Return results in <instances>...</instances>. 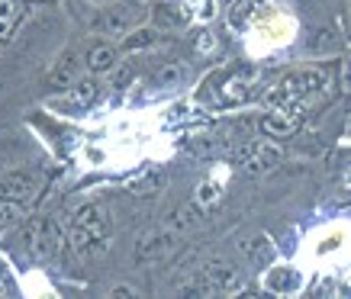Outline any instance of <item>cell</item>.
Instances as JSON below:
<instances>
[{"mask_svg":"<svg viewBox=\"0 0 351 299\" xmlns=\"http://www.w3.org/2000/svg\"><path fill=\"white\" fill-rule=\"evenodd\" d=\"M110 232H113V216L104 203H87L71 216L68 225V245L75 255H100L107 251Z\"/></svg>","mask_w":351,"mask_h":299,"instance_id":"6da1fadb","label":"cell"},{"mask_svg":"<svg viewBox=\"0 0 351 299\" xmlns=\"http://www.w3.org/2000/svg\"><path fill=\"white\" fill-rule=\"evenodd\" d=\"M329 87V75L322 68H303V71H290L277 81L271 90L265 94V103L267 107H277V109H290L293 103L306 100V96L319 94Z\"/></svg>","mask_w":351,"mask_h":299,"instance_id":"7a4b0ae2","label":"cell"},{"mask_svg":"<svg viewBox=\"0 0 351 299\" xmlns=\"http://www.w3.org/2000/svg\"><path fill=\"white\" fill-rule=\"evenodd\" d=\"M23 242L29 245V255L39 261H49L62 251V225L55 222L52 216H36L26 222V235Z\"/></svg>","mask_w":351,"mask_h":299,"instance_id":"3957f363","label":"cell"},{"mask_svg":"<svg viewBox=\"0 0 351 299\" xmlns=\"http://www.w3.org/2000/svg\"><path fill=\"white\" fill-rule=\"evenodd\" d=\"M142 13L138 7H129V3H119V7H110V10H100L90 20V29L100 32V36H126L132 26H138Z\"/></svg>","mask_w":351,"mask_h":299,"instance_id":"277c9868","label":"cell"},{"mask_svg":"<svg viewBox=\"0 0 351 299\" xmlns=\"http://www.w3.org/2000/svg\"><path fill=\"white\" fill-rule=\"evenodd\" d=\"M203 283L210 289V296H239V289L245 287V277L235 268L223 264V261H210L203 268Z\"/></svg>","mask_w":351,"mask_h":299,"instance_id":"5b68a950","label":"cell"},{"mask_svg":"<svg viewBox=\"0 0 351 299\" xmlns=\"http://www.w3.org/2000/svg\"><path fill=\"white\" fill-rule=\"evenodd\" d=\"M39 193V174L36 171H7L0 177V196L16 200V203H29Z\"/></svg>","mask_w":351,"mask_h":299,"instance_id":"8992f818","label":"cell"},{"mask_svg":"<svg viewBox=\"0 0 351 299\" xmlns=\"http://www.w3.org/2000/svg\"><path fill=\"white\" fill-rule=\"evenodd\" d=\"M300 129H303V116L300 113H290V109H274V113H267L261 119V132H265L267 139H293Z\"/></svg>","mask_w":351,"mask_h":299,"instance_id":"52a82bcc","label":"cell"},{"mask_svg":"<svg viewBox=\"0 0 351 299\" xmlns=\"http://www.w3.org/2000/svg\"><path fill=\"white\" fill-rule=\"evenodd\" d=\"M174 242H178V232H174V229H161V232H152V235H145L142 242H138L136 261H138V264L158 261L161 255H168L171 248H174Z\"/></svg>","mask_w":351,"mask_h":299,"instance_id":"ba28073f","label":"cell"},{"mask_svg":"<svg viewBox=\"0 0 351 299\" xmlns=\"http://www.w3.org/2000/svg\"><path fill=\"white\" fill-rule=\"evenodd\" d=\"M280 161H284V148H280V145H274V142H258L255 151L248 155V161H245L242 168L248 174H267V171H274Z\"/></svg>","mask_w":351,"mask_h":299,"instance_id":"9c48e42d","label":"cell"},{"mask_svg":"<svg viewBox=\"0 0 351 299\" xmlns=\"http://www.w3.org/2000/svg\"><path fill=\"white\" fill-rule=\"evenodd\" d=\"M239 255L252 264V268H267L271 261H274V245H271V238L267 235H248L239 242Z\"/></svg>","mask_w":351,"mask_h":299,"instance_id":"30bf717a","label":"cell"},{"mask_svg":"<svg viewBox=\"0 0 351 299\" xmlns=\"http://www.w3.org/2000/svg\"><path fill=\"white\" fill-rule=\"evenodd\" d=\"M75 77H77V52L68 49V52L52 64V71L45 77V87H49V90H68Z\"/></svg>","mask_w":351,"mask_h":299,"instance_id":"8fae6325","label":"cell"},{"mask_svg":"<svg viewBox=\"0 0 351 299\" xmlns=\"http://www.w3.org/2000/svg\"><path fill=\"white\" fill-rule=\"evenodd\" d=\"M206 219V213H203V206L197 203V200H191V203L178 206L174 213L168 216V225L174 229V232H191V229H197V225Z\"/></svg>","mask_w":351,"mask_h":299,"instance_id":"7c38bea8","label":"cell"},{"mask_svg":"<svg viewBox=\"0 0 351 299\" xmlns=\"http://www.w3.org/2000/svg\"><path fill=\"white\" fill-rule=\"evenodd\" d=\"M119 62V49L117 45H107V42H97L90 52H87V68H90V75H107L113 71Z\"/></svg>","mask_w":351,"mask_h":299,"instance_id":"4fadbf2b","label":"cell"},{"mask_svg":"<svg viewBox=\"0 0 351 299\" xmlns=\"http://www.w3.org/2000/svg\"><path fill=\"white\" fill-rule=\"evenodd\" d=\"M252 96V81H248V75H235L229 77V81H223V87H219V100H223L226 107H235V103H245Z\"/></svg>","mask_w":351,"mask_h":299,"instance_id":"5bb4252c","label":"cell"},{"mask_svg":"<svg viewBox=\"0 0 351 299\" xmlns=\"http://www.w3.org/2000/svg\"><path fill=\"white\" fill-rule=\"evenodd\" d=\"M152 23H155V29H178V26L187 23V16L174 3H155L152 7Z\"/></svg>","mask_w":351,"mask_h":299,"instance_id":"9a60e30c","label":"cell"},{"mask_svg":"<svg viewBox=\"0 0 351 299\" xmlns=\"http://www.w3.org/2000/svg\"><path fill=\"white\" fill-rule=\"evenodd\" d=\"M158 39V29L155 26H132L123 39V52H142V49H152Z\"/></svg>","mask_w":351,"mask_h":299,"instance_id":"2e32d148","label":"cell"},{"mask_svg":"<svg viewBox=\"0 0 351 299\" xmlns=\"http://www.w3.org/2000/svg\"><path fill=\"white\" fill-rule=\"evenodd\" d=\"M267 289L271 293H293V289H300V274L293 268L267 270Z\"/></svg>","mask_w":351,"mask_h":299,"instance_id":"e0dca14e","label":"cell"},{"mask_svg":"<svg viewBox=\"0 0 351 299\" xmlns=\"http://www.w3.org/2000/svg\"><path fill=\"white\" fill-rule=\"evenodd\" d=\"M184 77H187V64L184 62H165L158 71L152 75V84L155 87H178Z\"/></svg>","mask_w":351,"mask_h":299,"instance_id":"ac0fdd59","label":"cell"},{"mask_svg":"<svg viewBox=\"0 0 351 299\" xmlns=\"http://www.w3.org/2000/svg\"><path fill=\"white\" fill-rule=\"evenodd\" d=\"M71 96H75V103H81V107H87V103H94L97 96H100V81H97V75H87L81 77V81H71Z\"/></svg>","mask_w":351,"mask_h":299,"instance_id":"d6986e66","label":"cell"},{"mask_svg":"<svg viewBox=\"0 0 351 299\" xmlns=\"http://www.w3.org/2000/svg\"><path fill=\"white\" fill-rule=\"evenodd\" d=\"M23 16L20 0H0V39H7Z\"/></svg>","mask_w":351,"mask_h":299,"instance_id":"ffe728a7","label":"cell"},{"mask_svg":"<svg viewBox=\"0 0 351 299\" xmlns=\"http://www.w3.org/2000/svg\"><path fill=\"white\" fill-rule=\"evenodd\" d=\"M165 183H168V174H145L142 181H136L129 190L136 193V196H155L158 190H165Z\"/></svg>","mask_w":351,"mask_h":299,"instance_id":"44dd1931","label":"cell"},{"mask_svg":"<svg viewBox=\"0 0 351 299\" xmlns=\"http://www.w3.org/2000/svg\"><path fill=\"white\" fill-rule=\"evenodd\" d=\"M23 213H26V203H16V200H7V196H0V232L20 222Z\"/></svg>","mask_w":351,"mask_h":299,"instance_id":"7402d4cb","label":"cell"},{"mask_svg":"<svg viewBox=\"0 0 351 299\" xmlns=\"http://www.w3.org/2000/svg\"><path fill=\"white\" fill-rule=\"evenodd\" d=\"M252 10H255V0H235L232 13H229V26L232 29H245V23L252 20Z\"/></svg>","mask_w":351,"mask_h":299,"instance_id":"603a6c76","label":"cell"},{"mask_svg":"<svg viewBox=\"0 0 351 299\" xmlns=\"http://www.w3.org/2000/svg\"><path fill=\"white\" fill-rule=\"evenodd\" d=\"M200 206H206V203H216L219 200V183H200V190H197V196H193Z\"/></svg>","mask_w":351,"mask_h":299,"instance_id":"cb8c5ba5","label":"cell"},{"mask_svg":"<svg viewBox=\"0 0 351 299\" xmlns=\"http://www.w3.org/2000/svg\"><path fill=\"white\" fill-rule=\"evenodd\" d=\"M255 145H258V142H245V145H239V148H232V151H229V161H232V164H239V168H242L245 161H248V155L255 151Z\"/></svg>","mask_w":351,"mask_h":299,"instance_id":"d4e9b609","label":"cell"},{"mask_svg":"<svg viewBox=\"0 0 351 299\" xmlns=\"http://www.w3.org/2000/svg\"><path fill=\"white\" fill-rule=\"evenodd\" d=\"M197 257H200V248H197V245H191V248H187V251H184V255H178V261H174V270L187 268V264H191V261H197Z\"/></svg>","mask_w":351,"mask_h":299,"instance_id":"484cf974","label":"cell"},{"mask_svg":"<svg viewBox=\"0 0 351 299\" xmlns=\"http://www.w3.org/2000/svg\"><path fill=\"white\" fill-rule=\"evenodd\" d=\"M329 49H335V42H332V32H319V42L313 45V52H329Z\"/></svg>","mask_w":351,"mask_h":299,"instance_id":"4316f807","label":"cell"},{"mask_svg":"<svg viewBox=\"0 0 351 299\" xmlns=\"http://www.w3.org/2000/svg\"><path fill=\"white\" fill-rule=\"evenodd\" d=\"M193 49H197V52H210V49H213V36H210V32H200L197 42H193Z\"/></svg>","mask_w":351,"mask_h":299,"instance_id":"83f0119b","label":"cell"},{"mask_svg":"<svg viewBox=\"0 0 351 299\" xmlns=\"http://www.w3.org/2000/svg\"><path fill=\"white\" fill-rule=\"evenodd\" d=\"M113 299H126V296H136L132 293V287H113V293H110Z\"/></svg>","mask_w":351,"mask_h":299,"instance_id":"f1b7e54d","label":"cell"},{"mask_svg":"<svg viewBox=\"0 0 351 299\" xmlns=\"http://www.w3.org/2000/svg\"><path fill=\"white\" fill-rule=\"evenodd\" d=\"M132 77H136V68H126V71L119 75V81H117V84H119V87H126L129 81H132Z\"/></svg>","mask_w":351,"mask_h":299,"instance_id":"f546056e","label":"cell"},{"mask_svg":"<svg viewBox=\"0 0 351 299\" xmlns=\"http://www.w3.org/2000/svg\"><path fill=\"white\" fill-rule=\"evenodd\" d=\"M332 289H335V283H332V280H322L316 293H319V296H326V293H332Z\"/></svg>","mask_w":351,"mask_h":299,"instance_id":"4dcf8cb0","label":"cell"}]
</instances>
